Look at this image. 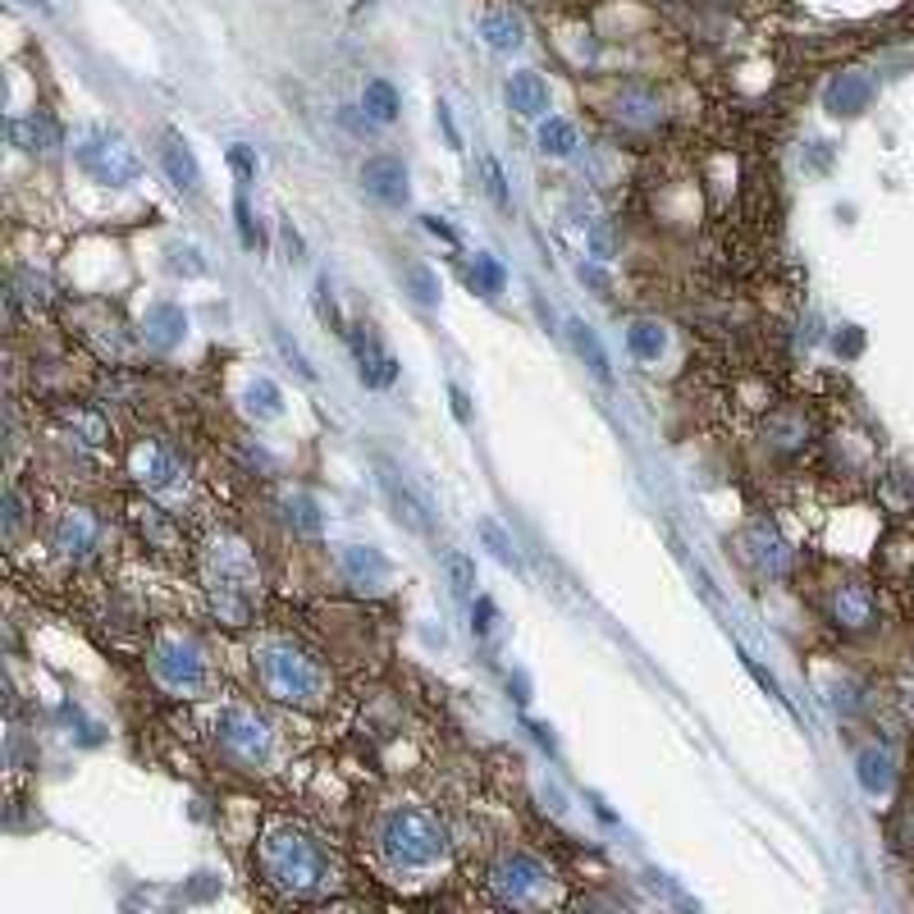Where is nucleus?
I'll use <instances>...</instances> for the list:
<instances>
[{
	"mask_svg": "<svg viewBox=\"0 0 914 914\" xmlns=\"http://www.w3.org/2000/svg\"><path fill=\"white\" fill-rule=\"evenodd\" d=\"M261 865H266L270 882L289 887V892H312V887L325 882V869H329L320 846L307 842V836H297V832H274V836H266Z\"/></svg>",
	"mask_w": 914,
	"mask_h": 914,
	"instance_id": "obj_1",
	"label": "nucleus"
},
{
	"mask_svg": "<svg viewBox=\"0 0 914 914\" xmlns=\"http://www.w3.org/2000/svg\"><path fill=\"white\" fill-rule=\"evenodd\" d=\"M379 842H385V855L398 869H421V865H435V859L444 855V828L430 815H421V809H394V815L385 819Z\"/></svg>",
	"mask_w": 914,
	"mask_h": 914,
	"instance_id": "obj_2",
	"label": "nucleus"
},
{
	"mask_svg": "<svg viewBox=\"0 0 914 914\" xmlns=\"http://www.w3.org/2000/svg\"><path fill=\"white\" fill-rule=\"evenodd\" d=\"M257 668H261V681H266V691L274 700L312 704L325 691L320 668L302 649H293V645H270V649H261V664Z\"/></svg>",
	"mask_w": 914,
	"mask_h": 914,
	"instance_id": "obj_3",
	"label": "nucleus"
},
{
	"mask_svg": "<svg viewBox=\"0 0 914 914\" xmlns=\"http://www.w3.org/2000/svg\"><path fill=\"white\" fill-rule=\"evenodd\" d=\"M73 156H79V165L92 174L96 184H110V188H129L138 184V156H133V147L124 142L115 129H87L79 133V142H73Z\"/></svg>",
	"mask_w": 914,
	"mask_h": 914,
	"instance_id": "obj_4",
	"label": "nucleus"
},
{
	"mask_svg": "<svg viewBox=\"0 0 914 914\" xmlns=\"http://www.w3.org/2000/svg\"><path fill=\"white\" fill-rule=\"evenodd\" d=\"M151 672H156L165 686H174V691H197V686L207 681V664H201V654L188 641H165V645H156Z\"/></svg>",
	"mask_w": 914,
	"mask_h": 914,
	"instance_id": "obj_5",
	"label": "nucleus"
},
{
	"mask_svg": "<svg viewBox=\"0 0 914 914\" xmlns=\"http://www.w3.org/2000/svg\"><path fill=\"white\" fill-rule=\"evenodd\" d=\"M348 343H352V358H358V375L366 389H389L398 379V362L394 352L379 348V339L371 335V325H352L348 329Z\"/></svg>",
	"mask_w": 914,
	"mask_h": 914,
	"instance_id": "obj_6",
	"label": "nucleus"
},
{
	"mask_svg": "<svg viewBox=\"0 0 914 914\" xmlns=\"http://www.w3.org/2000/svg\"><path fill=\"white\" fill-rule=\"evenodd\" d=\"M544 882H549L544 865H540V859H530V855H513V859H503V865L494 869V892L503 901H513V905H526Z\"/></svg>",
	"mask_w": 914,
	"mask_h": 914,
	"instance_id": "obj_7",
	"label": "nucleus"
},
{
	"mask_svg": "<svg viewBox=\"0 0 914 914\" xmlns=\"http://www.w3.org/2000/svg\"><path fill=\"white\" fill-rule=\"evenodd\" d=\"M362 184L375 201H385V207H408V165H402L398 156H375L362 165Z\"/></svg>",
	"mask_w": 914,
	"mask_h": 914,
	"instance_id": "obj_8",
	"label": "nucleus"
},
{
	"mask_svg": "<svg viewBox=\"0 0 914 914\" xmlns=\"http://www.w3.org/2000/svg\"><path fill=\"white\" fill-rule=\"evenodd\" d=\"M869 101H874V79L859 73V69L836 73V79L828 83V92H823V106L836 119H855L859 110H869Z\"/></svg>",
	"mask_w": 914,
	"mask_h": 914,
	"instance_id": "obj_9",
	"label": "nucleus"
},
{
	"mask_svg": "<svg viewBox=\"0 0 914 914\" xmlns=\"http://www.w3.org/2000/svg\"><path fill=\"white\" fill-rule=\"evenodd\" d=\"M220 741L243 759H261L266 754V723L243 714V708H228V714L220 718Z\"/></svg>",
	"mask_w": 914,
	"mask_h": 914,
	"instance_id": "obj_10",
	"label": "nucleus"
},
{
	"mask_svg": "<svg viewBox=\"0 0 914 914\" xmlns=\"http://www.w3.org/2000/svg\"><path fill=\"white\" fill-rule=\"evenodd\" d=\"M142 329H147V343L151 348L169 352V348H179L184 335H188V312L179 307V302H156V307H147Z\"/></svg>",
	"mask_w": 914,
	"mask_h": 914,
	"instance_id": "obj_11",
	"label": "nucleus"
},
{
	"mask_svg": "<svg viewBox=\"0 0 914 914\" xmlns=\"http://www.w3.org/2000/svg\"><path fill=\"white\" fill-rule=\"evenodd\" d=\"M832 618H836V626H846V631H865L874 622V590L865 586V581H846V586H836Z\"/></svg>",
	"mask_w": 914,
	"mask_h": 914,
	"instance_id": "obj_12",
	"label": "nucleus"
},
{
	"mask_svg": "<svg viewBox=\"0 0 914 914\" xmlns=\"http://www.w3.org/2000/svg\"><path fill=\"white\" fill-rule=\"evenodd\" d=\"M161 165H165V174H169V184H174V188H184V192H197V188H201V165H197L192 147H188L179 133H165Z\"/></svg>",
	"mask_w": 914,
	"mask_h": 914,
	"instance_id": "obj_13",
	"label": "nucleus"
},
{
	"mask_svg": "<svg viewBox=\"0 0 914 914\" xmlns=\"http://www.w3.org/2000/svg\"><path fill=\"white\" fill-rule=\"evenodd\" d=\"M507 106H513L517 115H526V119H540L549 110V83L536 69L513 73V79H507Z\"/></svg>",
	"mask_w": 914,
	"mask_h": 914,
	"instance_id": "obj_14",
	"label": "nucleus"
},
{
	"mask_svg": "<svg viewBox=\"0 0 914 914\" xmlns=\"http://www.w3.org/2000/svg\"><path fill=\"white\" fill-rule=\"evenodd\" d=\"M379 485H385V494H389V503H394V517L408 526V530H417V536H425L430 530V517H425V503L408 490V485H398V476L389 471V467H379Z\"/></svg>",
	"mask_w": 914,
	"mask_h": 914,
	"instance_id": "obj_15",
	"label": "nucleus"
},
{
	"mask_svg": "<svg viewBox=\"0 0 914 914\" xmlns=\"http://www.w3.org/2000/svg\"><path fill=\"white\" fill-rule=\"evenodd\" d=\"M480 37H485L494 50H517L522 42H526V23H522V14H513V10H490L485 19H480Z\"/></svg>",
	"mask_w": 914,
	"mask_h": 914,
	"instance_id": "obj_16",
	"label": "nucleus"
},
{
	"mask_svg": "<svg viewBox=\"0 0 914 914\" xmlns=\"http://www.w3.org/2000/svg\"><path fill=\"white\" fill-rule=\"evenodd\" d=\"M56 544L69 553V558H83L96 549V522L83 513V507H73V513L60 517V530H56Z\"/></svg>",
	"mask_w": 914,
	"mask_h": 914,
	"instance_id": "obj_17",
	"label": "nucleus"
},
{
	"mask_svg": "<svg viewBox=\"0 0 914 914\" xmlns=\"http://www.w3.org/2000/svg\"><path fill=\"white\" fill-rule=\"evenodd\" d=\"M10 142L19 151H50L60 147V129L46 115H28V119H10Z\"/></svg>",
	"mask_w": 914,
	"mask_h": 914,
	"instance_id": "obj_18",
	"label": "nucleus"
},
{
	"mask_svg": "<svg viewBox=\"0 0 914 914\" xmlns=\"http://www.w3.org/2000/svg\"><path fill=\"white\" fill-rule=\"evenodd\" d=\"M618 119H622V124H636V129H649V124L664 119V110H658V101H654L649 92L631 87V92L618 96Z\"/></svg>",
	"mask_w": 914,
	"mask_h": 914,
	"instance_id": "obj_19",
	"label": "nucleus"
},
{
	"mask_svg": "<svg viewBox=\"0 0 914 914\" xmlns=\"http://www.w3.org/2000/svg\"><path fill=\"white\" fill-rule=\"evenodd\" d=\"M567 335H572V348L581 352V358H586V366H590L599 379L613 375V371H608V352H604L599 335H595V329H590L586 320H572V325H567Z\"/></svg>",
	"mask_w": 914,
	"mask_h": 914,
	"instance_id": "obj_20",
	"label": "nucleus"
},
{
	"mask_svg": "<svg viewBox=\"0 0 914 914\" xmlns=\"http://www.w3.org/2000/svg\"><path fill=\"white\" fill-rule=\"evenodd\" d=\"M746 544H750V558L764 572H773V576H782L786 572V553H782V544H777V536L769 526H754L750 536H746Z\"/></svg>",
	"mask_w": 914,
	"mask_h": 914,
	"instance_id": "obj_21",
	"label": "nucleus"
},
{
	"mask_svg": "<svg viewBox=\"0 0 914 914\" xmlns=\"http://www.w3.org/2000/svg\"><path fill=\"white\" fill-rule=\"evenodd\" d=\"M362 106H366V119H375V124H394V119H398V110H402V101H398L394 83L375 79V83H366Z\"/></svg>",
	"mask_w": 914,
	"mask_h": 914,
	"instance_id": "obj_22",
	"label": "nucleus"
},
{
	"mask_svg": "<svg viewBox=\"0 0 914 914\" xmlns=\"http://www.w3.org/2000/svg\"><path fill=\"white\" fill-rule=\"evenodd\" d=\"M343 572L358 581V586H375V581L389 572V563H385V558H379L375 549H348V553H343Z\"/></svg>",
	"mask_w": 914,
	"mask_h": 914,
	"instance_id": "obj_23",
	"label": "nucleus"
},
{
	"mask_svg": "<svg viewBox=\"0 0 914 914\" xmlns=\"http://www.w3.org/2000/svg\"><path fill=\"white\" fill-rule=\"evenodd\" d=\"M626 343H631V352H636L641 362H658L664 358V348H668V339H664V329H658L654 320H636L626 329Z\"/></svg>",
	"mask_w": 914,
	"mask_h": 914,
	"instance_id": "obj_24",
	"label": "nucleus"
},
{
	"mask_svg": "<svg viewBox=\"0 0 914 914\" xmlns=\"http://www.w3.org/2000/svg\"><path fill=\"white\" fill-rule=\"evenodd\" d=\"M247 412L261 417V421L284 412V394H279L274 379H251V385H247Z\"/></svg>",
	"mask_w": 914,
	"mask_h": 914,
	"instance_id": "obj_25",
	"label": "nucleus"
},
{
	"mask_svg": "<svg viewBox=\"0 0 914 914\" xmlns=\"http://www.w3.org/2000/svg\"><path fill=\"white\" fill-rule=\"evenodd\" d=\"M540 151H544V156H572V151H576V129L567 119H544L540 124Z\"/></svg>",
	"mask_w": 914,
	"mask_h": 914,
	"instance_id": "obj_26",
	"label": "nucleus"
},
{
	"mask_svg": "<svg viewBox=\"0 0 914 914\" xmlns=\"http://www.w3.org/2000/svg\"><path fill=\"white\" fill-rule=\"evenodd\" d=\"M138 462H142V480H147V485H169V480L179 476V462H174L165 448H142Z\"/></svg>",
	"mask_w": 914,
	"mask_h": 914,
	"instance_id": "obj_27",
	"label": "nucleus"
},
{
	"mask_svg": "<svg viewBox=\"0 0 914 914\" xmlns=\"http://www.w3.org/2000/svg\"><path fill=\"white\" fill-rule=\"evenodd\" d=\"M859 782H865V792H887L892 786V759L878 754V750H865L859 754Z\"/></svg>",
	"mask_w": 914,
	"mask_h": 914,
	"instance_id": "obj_28",
	"label": "nucleus"
},
{
	"mask_svg": "<svg viewBox=\"0 0 914 914\" xmlns=\"http://www.w3.org/2000/svg\"><path fill=\"white\" fill-rule=\"evenodd\" d=\"M402 284H408V293L421 302V307H440V279L430 274L425 266H408V270H402Z\"/></svg>",
	"mask_w": 914,
	"mask_h": 914,
	"instance_id": "obj_29",
	"label": "nucleus"
},
{
	"mask_svg": "<svg viewBox=\"0 0 914 914\" xmlns=\"http://www.w3.org/2000/svg\"><path fill=\"white\" fill-rule=\"evenodd\" d=\"M444 567H448V581H453V595H471L476 590V563L467 553H444Z\"/></svg>",
	"mask_w": 914,
	"mask_h": 914,
	"instance_id": "obj_30",
	"label": "nucleus"
},
{
	"mask_svg": "<svg viewBox=\"0 0 914 914\" xmlns=\"http://www.w3.org/2000/svg\"><path fill=\"white\" fill-rule=\"evenodd\" d=\"M471 284H476V293H503V284H507V274H503V266L494 261V257H476V270H471Z\"/></svg>",
	"mask_w": 914,
	"mask_h": 914,
	"instance_id": "obj_31",
	"label": "nucleus"
},
{
	"mask_svg": "<svg viewBox=\"0 0 914 914\" xmlns=\"http://www.w3.org/2000/svg\"><path fill=\"white\" fill-rule=\"evenodd\" d=\"M480 536H485V544L494 549V558H499L503 567H513V572L522 567V563H517V549H513V540H507V536H503V530H499L494 522H480Z\"/></svg>",
	"mask_w": 914,
	"mask_h": 914,
	"instance_id": "obj_32",
	"label": "nucleus"
},
{
	"mask_svg": "<svg viewBox=\"0 0 914 914\" xmlns=\"http://www.w3.org/2000/svg\"><path fill=\"white\" fill-rule=\"evenodd\" d=\"M485 192L494 197L499 211H513V197H507V179H503V165L494 156H485Z\"/></svg>",
	"mask_w": 914,
	"mask_h": 914,
	"instance_id": "obj_33",
	"label": "nucleus"
},
{
	"mask_svg": "<svg viewBox=\"0 0 914 914\" xmlns=\"http://www.w3.org/2000/svg\"><path fill=\"white\" fill-rule=\"evenodd\" d=\"M169 270H174V274L197 279V274H207V261H201V251H197V247H169Z\"/></svg>",
	"mask_w": 914,
	"mask_h": 914,
	"instance_id": "obj_34",
	"label": "nucleus"
},
{
	"mask_svg": "<svg viewBox=\"0 0 914 914\" xmlns=\"http://www.w3.org/2000/svg\"><path fill=\"white\" fill-rule=\"evenodd\" d=\"M234 215H238V238H243V247H247V251H257L266 238H261V228H257V220H251V207H247L243 197L234 201Z\"/></svg>",
	"mask_w": 914,
	"mask_h": 914,
	"instance_id": "obj_35",
	"label": "nucleus"
},
{
	"mask_svg": "<svg viewBox=\"0 0 914 914\" xmlns=\"http://www.w3.org/2000/svg\"><path fill=\"white\" fill-rule=\"evenodd\" d=\"M289 522H297V530H320V513H316V499H307V494H297L293 503H289Z\"/></svg>",
	"mask_w": 914,
	"mask_h": 914,
	"instance_id": "obj_36",
	"label": "nucleus"
},
{
	"mask_svg": "<svg viewBox=\"0 0 914 914\" xmlns=\"http://www.w3.org/2000/svg\"><path fill=\"white\" fill-rule=\"evenodd\" d=\"M228 165H234V174L243 184L257 179V156H251V147H228Z\"/></svg>",
	"mask_w": 914,
	"mask_h": 914,
	"instance_id": "obj_37",
	"label": "nucleus"
},
{
	"mask_svg": "<svg viewBox=\"0 0 914 914\" xmlns=\"http://www.w3.org/2000/svg\"><path fill=\"white\" fill-rule=\"evenodd\" d=\"M279 352H284V358L297 366V375H302V379H316V366H312L307 358H302V348H297V343H289V335H279Z\"/></svg>",
	"mask_w": 914,
	"mask_h": 914,
	"instance_id": "obj_38",
	"label": "nucleus"
},
{
	"mask_svg": "<svg viewBox=\"0 0 914 914\" xmlns=\"http://www.w3.org/2000/svg\"><path fill=\"white\" fill-rule=\"evenodd\" d=\"M490 626H494V604L480 599L476 613H471V631H476V636H490Z\"/></svg>",
	"mask_w": 914,
	"mask_h": 914,
	"instance_id": "obj_39",
	"label": "nucleus"
},
{
	"mask_svg": "<svg viewBox=\"0 0 914 914\" xmlns=\"http://www.w3.org/2000/svg\"><path fill=\"white\" fill-rule=\"evenodd\" d=\"M421 220H425V228H430V234H435V238H444V243H457V228H453V224H444L440 215H421Z\"/></svg>",
	"mask_w": 914,
	"mask_h": 914,
	"instance_id": "obj_40",
	"label": "nucleus"
},
{
	"mask_svg": "<svg viewBox=\"0 0 914 914\" xmlns=\"http://www.w3.org/2000/svg\"><path fill=\"white\" fill-rule=\"evenodd\" d=\"M746 668L754 672V681H759V686H764V691H769L773 700H782V691H777V681H773V677H769L764 668H759V664H754V658H750V654H746Z\"/></svg>",
	"mask_w": 914,
	"mask_h": 914,
	"instance_id": "obj_41",
	"label": "nucleus"
},
{
	"mask_svg": "<svg viewBox=\"0 0 914 914\" xmlns=\"http://www.w3.org/2000/svg\"><path fill=\"white\" fill-rule=\"evenodd\" d=\"M448 398H453V417H457V421H471V402H467V394L453 385V389H448Z\"/></svg>",
	"mask_w": 914,
	"mask_h": 914,
	"instance_id": "obj_42",
	"label": "nucleus"
},
{
	"mask_svg": "<svg viewBox=\"0 0 914 914\" xmlns=\"http://www.w3.org/2000/svg\"><path fill=\"white\" fill-rule=\"evenodd\" d=\"M440 124H444V133H448V147H462V138H457V124H453V115H448L444 101H440Z\"/></svg>",
	"mask_w": 914,
	"mask_h": 914,
	"instance_id": "obj_43",
	"label": "nucleus"
},
{
	"mask_svg": "<svg viewBox=\"0 0 914 914\" xmlns=\"http://www.w3.org/2000/svg\"><path fill=\"white\" fill-rule=\"evenodd\" d=\"M284 243H289V251H293V261H297V251H302V238H297V228H293V224H284Z\"/></svg>",
	"mask_w": 914,
	"mask_h": 914,
	"instance_id": "obj_44",
	"label": "nucleus"
}]
</instances>
